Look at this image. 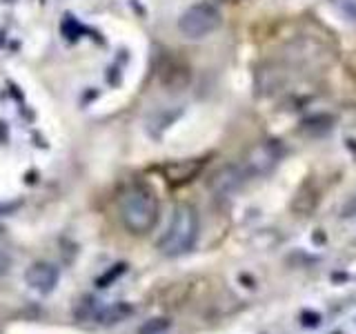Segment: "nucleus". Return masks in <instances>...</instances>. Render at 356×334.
Here are the masks:
<instances>
[{
  "label": "nucleus",
  "instance_id": "obj_1",
  "mask_svg": "<svg viewBox=\"0 0 356 334\" xmlns=\"http://www.w3.org/2000/svg\"><path fill=\"white\" fill-rule=\"evenodd\" d=\"M118 212L127 232L143 237V234H149L159 223V196L147 185H131L122 192L118 200Z\"/></svg>",
  "mask_w": 356,
  "mask_h": 334
},
{
  "label": "nucleus",
  "instance_id": "obj_2",
  "mask_svg": "<svg viewBox=\"0 0 356 334\" xmlns=\"http://www.w3.org/2000/svg\"><path fill=\"white\" fill-rule=\"evenodd\" d=\"M198 239V212L194 205L181 203L172 214L170 225L159 241L163 256H183L196 245Z\"/></svg>",
  "mask_w": 356,
  "mask_h": 334
},
{
  "label": "nucleus",
  "instance_id": "obj_3",
  "mask_svg": "<svg viewBox=\"0 0 356 334\" xmlns=\"http://www.w3.org/2000/svg\"><path fill=\"white\" fill-rule=\"evenodd\" d=\"M222 22L220 11L211 5V3H196L189 9L183 11V16L178 18V31L183 33L185 38L200 40L214 33Z\"/></svg>",
  "mask_w": 356,
  "mask_h": 334
},
{
  "label": "nucleus",
  "instance_id": "obj_4",
  "mask_svg": "<svg viewBox=\"0 0 356 334\" xmlns=\"http://www.w3.org/2000/svg\"><path fill=\"white\" fill-rule=\"evenodd\" d=\"M283 156V148L276 141H261L256 143L254 148L245 156V176H263L267 172H272L276 163L281 161Z\"/></svg>",
  "mask_w": 356,
  "mask_h": 334
},
{
  "label": "nucleus",
  "instance_id": "obj_5",
  "mask_svg": "<svg viewBox=\"0 0 356 334\" xmlns=\"http://www.w3.org/2000/svg\"><path fill=\"white\" fill-rule=\"evenodd\" d=\"M58 278H60L58 267H56L54 263H47V261L33 263L25 272L27 285L31 289H36V292H40V294H49L51 289L58 285Z\"/></svg>",
  "mask_w": 356,
  "mask_h": 334
},
{
  "label": "nucleus",
  "instance_id": "obj_6",
  "mask_svg": "<svg viewBox=\"0 0 356 334\" xmlns=\"http://www.w3.org/2000/svg\"><path fill=\"white\" fill-rule=\"evenodd\" d=\"M205 161L200 159H192V161H174L170 165L163 167V174L167 178V183L172 185H185L192 181L194 176L200 174V170H203Z\"/></svg>",
  "mask_w": 356,
  "mask_h": 334
},
{
  "label": "nucleus",
  "instance_id": "obj_7",
  "mask_svg": "<svg viewBox=\"0 0 356 334\" xmlns=\"http://www.w3.org/2000/svg\"><path fill=\"white\" fill-rule=\"evenodd\" d=\"M332 5L337 7L348 20L356 22V0H332Z\"/></svg>",
  "mask_w": 356,
  "mask_h": 334
},
{
  "label": "nucleus",
  "instance_id": "obj_8",
  "mask_svg": "<svg viewBox=\"0 0 356 334\" xmlns=\"http://www.w3.org/2000/svg\"><path fill=\"white\" fill-rule=\"evenodd\" d=\"M167 326H170V323H167L165 319H156V321H149L147 326L140 330V334H159V332L167 330Z\"/></svg>",
  "mask_w": 356,
  "mask_h": 334
},
{
  "label": "nucleus",
  "instance_id": "obj_9",
  "mask_svg": "<svg viewBox=\"0 0 356 334\" xmlns=\"http://www.w3.org/2000/svg\"><path fill=\"white\" fill-rule=\"evenodd\" d=\"M122 272H125V263H120V265H114V270H111V272H109L107 276L98 278V281H96V283H98V287H107V285H109L111 281H114L116 276H120Z\"/></svg>",
  "mask_w": 356,
  "mask_h": 334
},
{
  "label": "nucleus",
  "instance_id": "obj_10",
  "mask_svg": "<svg viewBox=\"0 0 356 334\" xmlns=\"http://www.w3.org/2000/svg\"><path fill=\"white\" fill-rule=\"evenodd\" d=\"M9 267H11V256L0 248V276H5L9 272Z\"/></svg>",
  "mask_w": 356,
  "mask_h": 334
},
{
  "label": "nucleus",
  "instance_id": "obj_11",
  "mask_svg": "<svg viewBox=\"0 0 356 334\" xmlns=\"http://www.w3.org/2000/svg\"><path fill=\"white\" fill-rule=\"evenodd\" d=\"M303 319H307V321H305V326H316V323L321 321V317H318V315H312V312H305Z\"/></svg>",
  "mask_w": 356,
  "mask_h": 334
},
{
  "label": "nucleus",
  "instance_id": "obj_12",
  "mask_svg": "<svg viewBox=\"0 0 356 334\" xmlns=\"http://www.w3.org/2000/svg\"><path fill=\"white\" fill-rule=\"evenodd\" d=\"M227 3H234V0H227Z\"/></svg>",
  "mask_w": 356,
  "mask_h": 334
}]
</instances>
